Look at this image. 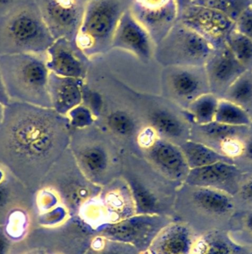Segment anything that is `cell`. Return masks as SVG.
Masks as SVG:
<instances>
[{"label": "cell", "instance_id": "1", "mask_svg": "<svg viewBox=\"0 0 252 254\" xmlns=\"http://www.w3.org/2000/svg\"><path fill=\"white\" fill-rule=\"evenodd\" d=\"M69 127L52 108L10 101L0 126V164L30 191L40 189L68 145Z\"/></svg>", "mask_w": 252, "mask_h": 254}, {"label": "cell", "instance_id": "2", "mask_svg": "<svg viewBox=\"0 0 252 254\" xmlns=\"http://www.w3.org/2000/svg\"><path fill=\"white\" fill-rule=\"evenodd\" d=\"M0 71L10 102L51 108L48 90L50 71L43 54L0 55Z\"/></svg>", "mask_w": 252, "mask_h": 254}, {"label": "cell", "instance_id": "3", "mask_svg": "<svg viewBox=\"0 0 252 254\" xmlns=\"http://www.w3.org/2000/svg\"><path fill=\"white\" fill-rule=\"evenodd\" d=\"M233 195L213 188L186 185L177 192L173 219L189 225L198 237L221 229V217L233 213Z\"/></svg>", "mask_w": 252, "mask_h": 254}, {"label": "cell", "instance_id": "4", "mask_svg": "<svg viewBox=\"0 0 252 254\" xmlns=\"http://www.w3.org/2000/svg\"><path fill=\"white\" fill-rule=\"evenodd\" d=\"M122 13L115 0H89L77 30L78 47L86 55H93L111 46Z\"/></svg>", "mask_w": 252, "mask_h": 254}, {"label": "cell", "instance_id": "5", "mask_svg": "<svg viewBox=\"0 0 252 254\" xmlns=\"http://www.w3.org/2000/svg\"><path fill=\"white\" fill-rule=\"evenodd\" d=\"M174 221L168 216L135 214L117 223L97 228L98 236L131 245L140 253L147 252L158 234Z\"/></svg>", "mask_w": 252, "mask_h": 254}, {"label": "cell", "instance_id": "6", "mask_svg": "<svg viewBox=\"0 0 252 254\" xmlns=\"http://www.w3.org/2000/svg\"><path fill=\"white\" fill-rule=\"evenodd\" d=\"M7 36L12 45L7 55L46 53L54 38L37 15L22 11L11 18L7 25Z\"/></svg>", "mask_w": 252, "mask_h": 254}, {"label": "cell", "instance_id": "7", "mask_svg": "<svg viewBox=\"0 0 252 254\" xmlns=\"http://www.w3.org/2000/svg\"><path fill=\"white\" fill-rule=\"evenodd\" d=\"M213 45L195 30L185 26L167 37L161 52L168 64L178 66H204Z\"/></svg>", "mask_w": 252, "mask_h": 254}, {"label": "cell", "instance_id": "8", "mask_svg": "<svg viewBox=\"0 0 252 254\" xmlns=\"http://www.w3.org/2000/svg\"><path fill=\"white\" fill-rule=\"evenodd\" d=\"M204 67L210 92L220 99L231 85L247 71L236 59L225 41L217 46V50L213 51Z\"/></svg>", "mask_w": 252, "mask_h": 254}, {"label": "cell", "instance_id": "9", "mask_svg": "<svg viewBox=\"0 0 252 254\" xmlns=\"http://www.w3.org/2000/svg\"><path fill=\"white\" fill-rule=\"evenodd\" d=\"M242 177V170L236 164L220 161L189 170L185 183L189 186L219 190L235 197Z\"/></svg>", "mask_w": 252, "mask_h": 254}, {"label": "cell", "instance_id": "10", "mask_svg": "<svg viewBox=\"0 0 252 254\" xmlns=\"http://www.w3.org/2000/svg\"><path fill=\"white\" fill-rule=\"evenodd\" d=\"M111 46L130 52L143 61H148L151 56L150 33L131 11L122 13Z\"/></svg>", "mask_w": 252, "mask_h": 254}, {"label": "cell", "instance_id": "11", "mask_svg": "<svg viewBox=\"0 0 252 254\" xmlns=\"http://www.w3.org/2000/svg\"><path fill=\"white\" fill-rule=\"evenodd\" d=\"M131 191L136 214L156 215L174 217L176 191L159 190L134 178L126 182Z\"/></svg>", "mask_w": 252, "mask_h": 254}, {"label": "cell", "instance_id": "12", "mask_svg": "<svg viewBox=\"0 0 252 254\" xmlns=\"http://www.w3.org/2000/svg\"><path fill=\"white\" fill-rule=\"evenodd\" d=\"M193 6L185 17L186 26L195 30L208 41L215 42L217 46L224 43L222 40L225 41L229 33L233 31L235 22L220 12Z\"/></svg>", "mask_w": 252, "mask_h": 254}, {"label": "cell", "instance_id": "13", "mask_svg": "<svg viewBox=\"0 0 252 254\" xmlns=\"http://www.w3.org/2000/svg\"><path fill=\"white\" fill-rule=\"evenodd\" d=\"M148 157L151 162L168 179L186 180L189 169L180 146L166 139H155L147 146Z\"/></svg>", "mask_w": 252, "mask_h": 254}, {"label": "cell", "instance_id": "14", "mask_svg": "<svg viewBox=\"0 0 252 254\" xmlns=\"http://www.w3.org/2000/svg\"><path fill=\"white\" fill-rule=\"evenodd\" d=\"M198 238L189 225L173 221L158 234L147 252L149 254H192Z\"/></svg>", "mask_w": 252, "mask_h": 254}, {"label": "cell", "instance_id": "15", "mask_svg": "<svg viewBox=\"0 0 252 254\" xmlns=\"http://www.w3.org/2000/svg\"><path fill=\"white\" fill-rule=\"evenodd\" d=\"M82 80L50 72L48 90L51 108L58 114L67 116L72 109L81 104L83 98Z\"/></svg>", "mask_w": 252, "mask_h": 254}, {"label": "cell", "instance_id": "16", "mask_svg": "<svg viewBox=\"0 0 252 254\" xmlns=\"http://www.w3.org/2000/svg\"><path fill=\"white\" fill-rule=\"evenodd\" d=\"M169 83L174 95L187 101L188 106L200 95L211 92L204 66H178L171 73Z\"/></svg>", "mask_w": 252, "mask_h": 254}, {"label": "cell", "instance_id": "17", "mask_svg": "<svg viewBox=\"0 0 252 254\" xmlns=\"http://www.w3.org/2000/svg\"><path fill=\"white\" fill-rule=\"evenodd\" d=\"M46 65L50 72L62 77L83 79L85 68L64 37L54 40L46 52Z\"/></svg>", "mask_w": 252, "mask_h": 254}, {"label": "cell", "instance_id": "18", "mask_svg": "<svg viewBox=\"0 0 252 254\" xmlns=\"http://www.w3.org/2000/svg\"><path fill=\"white\" fill-rule=\"evenodd\" d=\"M98 198L102 204L107 224L117 223L136 214L134 200L127 184L105 188Z\"/></svg>", "mask_w": 252, "mask_h": 254}, {"label": "cell", "instance_id": "19", "mask_svg": "<svg viewBox=\"0 0 252 254\" xmlns=\"http://www.w3.org/2000/svg\"><path fill=\"white\" fill-rule=\"evenodd\" d=\"M251 246L237 242L229 232L215 229L198 237L192 254H250Z\"/></svg>", "mask_w": 252, "mask_h": 254}, {"label": "cell", "instance_id": "20", "mask_svg": "<svg viewBox=\"0 0 252 254\" xmlns=\"http://www.w3.org/2000/svg\"><path fill=\"white\" fill-rule=\"evenodd\" d=\"M45 12L52 26L65 33L78 30L81 19L75 0H47Z\"/></svg>", "mask_w": 252, "mask_h": 254}, {"label": "cell", "instance_id": "21", "mask_svg": "<svg viewBox=\"0 0 252 254\" xmlns=\"http://www.w3.org/2000/svg\"><path fill=\"white\" fill-rule=\"evenodd\" d=\"M189 169L200 168L220 161H235L220 153L211 146L195 140H186L180 145Z\"/></svg>", "mask_w": 252, "mask_h": 254}, {"label": "cell", "instance_id": "22", "mask_svg": "<svg viewBox=\"0 0 252 254\" xmlns=\"http://www.w3.org/2000/svg\"><path fill=\"white\" fill-rule=\"evenodd\" d=\"M140 6L137 18L148 29L170 22L174 16V4L171 0H136Z\"/></svg>", "mask_w": 252, "mask_h": 254}, {"label": "cell", "instance_id": "23", "mask_svg": "<svg viewBox=\"0 0 252 254\" xmlns=\"http://www.w3.org/2000/svg\"><path fill=\"white\" fill-rule=\"evenodd\" d=\"M151 127L164 138L177 139L186 134V127L175 115L166 110H157L150 116Z\"/></svg>", "mask_w": 252, "mask_h": 254}, {"label": "cell", "instance_id": "24", "mask_svg": "<svg viewBox=\"0 0 252 254\" xmlns=\"http://www.w3.org/2000/svg\"><path fill=\"white\" fill-rule=\"evenodd\" d=\"M220 99L214 94L207 92L193 100L187 110L194 123L202 126L214 122Z\"/></svg>", "mask_w": 252, "mask_h": 254}, {"label": "cell", "instance_id": "25", "mask_svg": "<svg viewBox=\"0 0 252 254\" xmlns=\"http://www.w3.org/2000/svg\"><path fill=\"white\" fill-rule=\"evenodd\" d=\"M223 98L242 107L252 119V71L247 70L241 74L231 85Z\"/></svg>", "mask_w": 252, "mask_h": 254}, {"label": "cell", "instance_id": "26", "mask_svg": "<svg viewBox=\"0 0 252 254\" xmlns=\"http://www.w3.org/2000/svg\"><path fill=\"white\" fill-rule=\"evenodd\" d=\"M108 158L106 150L98 145L87 146L80 152L79 163L86 174L96 177L108 168Z\"/></svg>", "mask_w": 252, "mask_h": 254}, {"label": "cell", "instance_id": "27", "mask_svg": "<svg viewBox=\"0 0 252 254\" xmlns=\"http://www.w3.org/2000/svg\"><path fill=\"white\" fill-rule=\"evenodd\" d=\"M214 122L226 126L248 127L252 124V119L242 107L221 98L219 101Z\"/></svg>", "mask_w": 252, "mask_h": 254}, {"label": "cell", "instance_id": "28", "mask_svg": "<svg viewBox=\"0 0 252 254\" xmlns=\"http://www.w3.org/2000/svg\"><path fill=\"white\" fill-rule=\"evenodd\" d=\"M225 43L236 59L247 68L252 71V40L247 36L233 30L225 39Z\"/></svg>", "mask_w": 252, "mask_h": 254}, {"label": "cell", "instance_id": "29", "mask_svg": "<svg viewBox=\"0 0 252 254\" xmlns=\"http://www.w3.org/2000/svg\"><path fill=\"white\" fill-rule=\"evenodd\" d=\"M194 5L220 12L236 22L241 13L251 5L250 0H192Z\"/></svg>", "mask_w": 252, "mask_h": 254}, {"label": "cell", "instance_id": "30", "mask_svg": "<svg viewBox=\"0 0 252 254\" xmlns=\"http://www.w3.org/2000/svg\"><path fill=\"white\" fill-rule=\"evenodd\" d=\"M85 254H141L134 246L97 236Z\"/></svg>", "mask_w": 252, "mask_h": 254}, {"label": "cell", "instance_id": "31", "mask_svg": "<svg viewBox=\"0 0 252 254\" xmlns=\"http://www.w3.org/2000/svg\"><path fill=\"white\" fill-rule=\"evenodd\" d=\"M108 128L120 136L128 137L135 132L137 125L132 116L123 110H116L107 118Z\"/></svg>", "mask_w": 252, "mask_h": 254}, {"label": "cell", "instance_id": "32", "mask_svg": "<svg viewBox=\"0 0 252 254\" xmlns=\"http://www.w3.org/2000/svg\"><path fill=\"white\" fill-rule=\"evenodd\" d=\"M94 116L90 109L81 104L74 107L67 115L70 127L78 128L90 126L93 123Z\"/></svg>", "mask_w": 252, "mask_h": 254}, {"label": "cell", "instance_id": "33", "mask_svg": "<svg viewBox=\"0 0 252 254\" xmlns=\"http://www.w3.org/2000/svg\"><path fill=\"white\" fill-rule=\"evenodd\" d=\"M238 32L247 36L252 40V7H247L235 22Z\"/></svg>", "mask_w": 252, "mask_h": 254}, {"label": "cell", "instance_id": "34", "mask_svg": "<svg viewBox=\"0 0 252 254\" xmlns=\"http://www.w3.org/2000/svg\"><path fill=\"white\" fill-rule=\"evenodd\" d=\"M236 195L241 201L252 206V177L241 184Z\"/></svg>", "mask_w": 252, "mask_h": 254}, {"label": "cell", "instance_id": "35", "mask_svg": "<svg viewBox=\"0 0 252 254\" xmlns=\"http://www.w3.org/2000/svg\"><path fill=\"white\" fill-rule=\"evenodd\" d=\"M242 157L248 161H252V137L247 138L244 141L242 153L239 158H242Z\"/></svg>", "mask_w": 252, "mask_h": 254}, {"label": "cell", "instance_id": "36", "mask_svg": "<svg viewBox=\"0 0 252 254\" xmlns=\"http://www.w3.org/2000/svg\"><path fill=\"white\" fill-rule=\"evenodd\" d=\"M243 228L245 229L248 235L252 237V210H250L243 219Z\"/></svg>", "mask_w": 252, "mask_h": 254}, {"label": "cell", "instance_id": "37", "mask_svg": "<svg viewBox=\"0 0 252 254\" xmlns=\"http://www.w3.org/2000/svg\"><path fill=\"white\" fill-rule=\"evenodd\" d=\"M9 103H10V99L6 92L5 87L3 83L2 77H1V71H0V104L6 107L8 105Z\"/></svg>", "mask_w": 252, "mask_h": 254}, {"label": "cell", "instance_id": "38", "mask_svg": "<svg viewBox=\"0 0 252 254\" xmlns=\"http://www.w3.org/2000/svg\"><path fill=\"white\" fill-rule=\"evenodd\" d=\"M9 243L4 234L0 232V254H7Z\"/></svg>", "mask_w": 252, "mask_h": 254}, {"label": "cell", "instance_id": "39", "mask_svg": "<svg viewBox=\"0 0 252 254\" xmlns=\"http://www.w3.org/2000/svg\"><path fill=\"white\" fill-rule=\"evenodd\" d=\"M4 106L0 104V126H1V122H2L3 117H4Z\"/></svg>", "mask_w": 252, "mask_h": 254}, {"label": "cell", "instance_id": "40", "mask_svg": "<svg viewBox=\"0 0 252 254\" xmlns=\"http://www.w3.org/2000/svg\"><path fill=\"white\" fill-rule=\"evenodd\" d=\"M9 1H10V0H0V5H1V4H7Z\"/></svg>", "mask_w": 252, "mask_h": 254}, {"label": "cell", "instance_id": "41", "mask_svg": "<svg viewBox=\"0 0 252 254\" xmlns=\"http://www.w3.org/2000/svg\"><path fill=\"white\" fill-rule=\"evenodd\" d=\"M148 254V252H145V253H143V254Z\"/></svg>", "mask_w": 252, "mask_h": 254}, {"label": "cell", "instance_id": "42", "mask_svg": "<svg viewBox=\"0 0 252 254\" xmlns=\"http://www.w3.org/2000/svg\"><path fill=\"white\" fill-rule=\"evenodd\" d=\"M46 254L43 253V252H40V254Z\"/></svg>", "mask_w": 252, "mask_h": 254}, {"label": "cell", "instance_id": "43", "mask_svg": "<svg viewBox=\"0 0 252 254\" xmlns=\"http://www.w3.org/2000/svg\"><path fill=\"white\" fill-rule=\"evenodd\" d=\"M252 254V253H251V254Z\"/></svg>", "mask_w": 252, "mask_h": 254}]
</instances>
